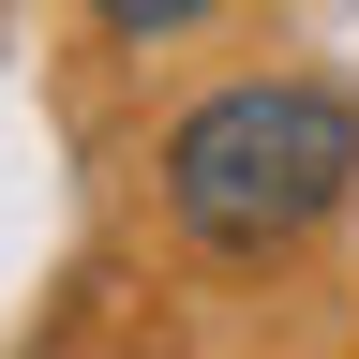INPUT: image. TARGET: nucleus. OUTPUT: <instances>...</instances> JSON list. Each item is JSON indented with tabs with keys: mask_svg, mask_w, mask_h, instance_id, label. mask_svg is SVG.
<instances>
[{
	"mask_svg": "<svg viewBox=\"0 0 359 359\" xmlns=\"http://www.w3.org/2000/svg\"><path fill=\"white\" fill-rule=\"evenodd\" d=\"M150 195H165V224L210 269H269L314 224H344V195H359V105L330 75H240V90H210V105L165 120Z\"/></svg>",
	"mask_w": 359,
	"mask_h": 359,
	"instance_id": "nucleus-1",
	"label": "nucleus"
},
{
	"mask_svg": "<svg viewBox=\"0 0 359 359\" xmlns=\"http://www.w3.org/2000/svg\"><path fill=\"white\" fill-rule=\"evenodd\" d=\"M195 15H210V0H90L105 45H165V30H195Z\"/></svg>",
	"mask_w": 359,
	"mask_h": 359,
	"instance_id": "nucleus-2",
	"label": "nucleus"
}]
</instances>
